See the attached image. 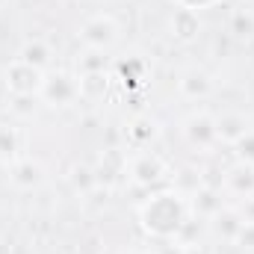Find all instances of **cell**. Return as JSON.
I'll list each match as a JSON object with an SVG mask.
<instances>
[{
    "label": "cell",
    "mask_w": 254,
    "mask_h": 254,
    "mask_svg": "<svg viewBox=\"0 0 254 254\" xmlns=\"http://www.w3.org/2000/svg\"><path fill=\"white\" fill-rule=\"evenodd\" d=\"M190 201L181 195V192H160L154 195L145 207H142V225L145 231H151L154 237H163V240H172L181 225L190 219Z\"/></svg>",
    "instance_id": "cell-1"
},
{
    "label": "cell",
    "mask_w": 254,
    "mask_h": 254,
    "mask_svg": "<svg viewBox=\"0 0 254 254\" xmlns=\"http://www.w3.org/2000/svg\"><path fill=\"white\" fill-rule=\"evenodd\" d=\"M39 98H42L48 107H57V110H65V107L77 104V101H80V77H74V74H68V71L45 74L42 89H39Z\"/></svg>",
    "instance_id": "cell-2"
},
{
    "label": "cell",
    "mask_w": 254,
    "mask_h": 254,
    "mask_svg": "<svg viewBox=\"0 0 254 254\" xmlns=\"http://www.w3.org/2000/svg\"><path fill=\"white\" fill-rule=\"evenodd\" d=\"M80 42L86 48H92V51H104L107 54L119 42V24H116V18L113 15H104V12L86 18L83 27H80Z\"/></svg>",
    "instance_id": "cell-3"
},
{
    "label": "cell",
    "mask_w": 254,
    "mask_h": 254,
    "mask_svg": "<svg viewBox=\"0 0 254 254\" xmlns=\"http://www.w3.org/2000/svg\"><path fill=\"white\" fill-rule=\"evenodd\" d=\"M184 136H187V142H190L195 151H210V148L219 142L216 116H210V113H204V110L187 116V122H184Z\"/></svg>",
    "instance_id": "cell-4"
},
{
    "label": "cell",
    "mask_w": 254,
    "mask_h": 254,
    "mask_svg": "<svg viewBox=\"0 0 254 254\" xmlns=\"http://www.w3.org/2000/svg\"><path fill=\"white\" fill-rule=\"evenodd\" d=\"M42 80H45V71L21 63V60H15V63L6 68V89L12 95H36L39 98Z\"/></svg>",
    "instance_id": "cell-5"
},
{
    "label": "cell",
    "mask_w": 254,
    "mask_h": 254,
    "mask_svg": "<svg viewBox=\"0 0 254 254\" xmlns=\"http://www.w3.org/2000/svg\"><path fill=\"white\" fill-rule=\"evenodd\" d=\"M127 175H130L133 184H139V187H154V184H160V181L166 178V163H163L157 154L145 151V154H136V157L127 163Z\"/></svg>",
    "instance_id": "cell-6"
},
{
    "label": "cell",
    "mask_w": 254,
    "mask_h": 254,
    "mask_svg": "<svg viewBox=\"0 0 254 254\" xmlns=\"http://www.w3.org/2000/svg\"><path fill=\"white\" fill-rule=\"evenodd\" d=\"M213 89H216V83L204 68H187L178 80V92L187 101H207L213 95Z\"/></svg>",
    "instance_id": "cell-7"
},
{
    "label": "cell",
    "mask_w": 254,
    "mask_h": 254,
    "mask_svg": "<svg viewBox=\"0 0 254 254\" xmlns=\"http://www.w3.org/2000/svg\"><path fill=\"white\" fill-rule=\"evenodd\" d=\"M222 187H225L228 195H234V198H240V201L252 198L254 195V166L237 163L234 169H228V172L222 175Z\"/></svg>",
    "instance_id": "cell-8"
},
{
    "label": "cell",
    "mask_w": 254,
    "mask_h": 254,
    "mask_svg": "<svg viewBox=\"0 0 254 254\" xmlns=\"http://www.w3.org/2000/svg\"><path fill=\"white\" fill-rule=\"evenodd\" d=\"M243 213L237 210V207H225V210H219L213 219H207V231L216 237V240H222V243H234L237 240V234H240V228H243Z\"/></svg>",
    "instance_id": "cell-9"
},
{
    "label": "cell",
    "mask_w": 254,
    "mask_h": 254,
    "mask_svg": "<svg viewBox=\"0 0 254 254\" xmlns=\"http://www.w3.org/2000/svg\"><path fill=\"white\" fill-rule=\"evenodd\" d=\"M9 181H12V187H18V190H36V187H42L45 184V169L36 163V160H15V163H9Z\"/></svg>",
    "instance_id": "cell-10"
},
{
    "label": "cell",
    "mask_w": 254,
    "mask_h": 254,
    "mask_svg": "<svg viewBox=\"0 0 254 254\" xmlns=\"http://www.w3.org/2000/svg\"><path fill=\"white\" fill-rule=\"evenodd\" d=\"M228 204H225V198H222V190H216V187H198V190L192 192V201H190V210L192 216H198V219H213L219 210H225Z\"/></svg>",
    "instance_id": "cell-11"
},
{
    "label": "cell",
    "mask_w": 254,
    "mask_h": 254,
    "mask_svg": "<svg viewBox=\"0 0 254 254\" xmlns=\"http://www.w3.org/2000/svg\"><path fill=\"white\" fill-rule=\"evenodd\" d=\"M249 130H252V125H249V119H246L243 113H222V116H216V133H219V142L234 145V142H240Z\"/></svg>",
    "instance_id": "cell-12"
},
{
    "label": "cell",
    "mask_w": 254,
    "mask_h": 254,
    "mask_svg": "<svg viewBox=\"0 0 254 254\" xmlns=\"http://www.w3.org/2000/svg\"><path fill=\"white\" fill-rule=\"evenodd\" d=\"M18 60L27 63V65H33V68H39V71H48L51 63H54V51H51L48 42H42V39H30V42H24Z\"/></svg>",
    "instance_id": "cell-13"
},
{
    "label": "cell",
    "mask_w": 254,
    "mask_h": 254,
    "mask_svg": "<svg viewBox=\"0 0 254 254\" xmlns=\"http://www.w3.org/2000/svg\"><path fill=\"white\" fill-rule=\"evenodd\" d=\"M169 27H172V36H175V39H181V42H192V39L198 36V30H201L198 12H195V9H187V6L178 9V12L172 15Z\"/></svg>",
    "instance_id": "cell-14"
},
{
    "label": "cell",
    "mask_w": 254,
    "mask_h": 254,
    "mask_svg": "<svg viewBox=\"0 0 254 254\" xmlns=\"http://www.w3.org/2000/svg\"><path fill=\"white\" fill-rule=\"evenodd\" d=\"M125 136L136 145V148H145V145H151L157 136H160V127L154 119H148V116H139V119H133L130 125H127Z\"/></svg>",
    "instance_id": "cell-15"
},
{
    "label": "cell",
    "mask_w": 254,
    "mask_h": 254,
    "mask_svg": "<svg viewBox=\"0 0 254 254\" xmlns=\"http://www.w3.org/2000/svg\"><path fill=\"white\" fill-rule=\"evenodd\" d=\"M107 89H110V74H107V71H98V74H86V77H80V101H89V104L104 101Z\"/></svg>",
    "instance_id": "cell-16"
},
{
    "label": "cell",
    "mask_w": 254,
    "mask_h": 254,
    "mask_svg": "<svg viewBox=\"0 0 254 254\" xmlns=\"http://www.w3.org/2000/svg\"><path fill=\"white\" fill-rule=\"evenodd\" d=\"M74 65H77V74H80V77H86V74H98V71H107V54H104V51H92V48H86L83 57L74 60Z\"/></svg>",
    "instance_id": "cell-17"
},
{
    "label": "cell",
    "mask_w": 254,
    "mask_h": 254,
    "mask_svg": "<svg viewBox=\"0 0 254 254\" xmlns=\"http://www.w3.org/2000/svg\"><path fill=\"white\" fill-rule=\"evenodd\" d=\"M68 178H71V187L80 192V195H89V192H95L98 187H101L95 169H89V166H74Z\"/></svg>",
    "instance_id": "cell-18"
},
{
    "label": "cell",
    "mask_w": 254,
    "mask_h": 254,
    "mask_svg": "<svg viewBox=\"0 0 254 254\" xmlns=\"http://www.w3.org/2000/svg\"><path fill=\"white\" fill-rule=\"evenodd\" d=\"M18 151H21V133L15 127H0V160L15 163Z\"/></svg>",
    "instance_id": "cell-19"
},
{
    "label": "cell",
    "mask_w": 254,
    "mask_h": 254,
    "mask_svg": "<svg viewBox=\"0 0 254 254\" xmlns=\"http://www.w3.org/2000/svg\"><path fill=\"white\" fill-rule=\"evenodd\" d=\"M234 151H237V160H240V163L254 166V127L240 139V142H234Z\"/></svg>",
    "instance_id": "cell-20"
},
{
    "label": "cell",
    "mask_w": 254,
    "mask_h": 254,
    "mask_svg": "<svg viewBox=\"0 0 254 254\" xmlns=\"http://www.w3.org/2000/svg\"><path fill=\"white\" fill-rule=\"evenodd\" d=\"M231 24H234V33L237 36H252L254 33V15L252 12H237Z\"/></svg>",
    "instance_id": "cell-21"
},
{
    "label": "cell",
    "mask_w": 254,
    "mask_h": 254,
    "mask_svg": "<svg viewBox=\"0 0 254 254\" xmlns=\"http://www.w3.org/2000/svg\"><path fill=\"white\" fill-rule=\"evenodd\" d=\"M234 246H240V249H249V252H254V222H243V228H240V234H237Z\"/></svg>",
    "instance_id": "cell-22"
},
{
    "label": "cell",
    "mask_w": 254,
    "mask_h": 254,
    "mask_svg": "<svg viewBox=\"0 0 254 254\" xmlns=\"http://www.w3.org/2000/svg\"><path fill=\"white\" fill-rule=\"evenodd\" d=\"M240 213H243V219H246V222H254V195H252V198H246V201H243Z\"/></svg>",
    "instance_id": "cell-23"
},
{
    "label": "cell",
    "mask_w": 254,
    "mask_h": 254,
    "mask_svg": "<svg viewBox=\"0 0 254 254\" xmlns=\"http://www.w3.org/2000/svg\"><path fill=\"white\" fill-rule=\"evenodd\" d=\"M181 254H207V249H201V246H192V249H184Z\"/></svg>",
    "instance_id": "cell-24"
},
{
    "label": "cell",
    "mask_w": 254,
    "mask_h": 254,
    "mask_svg": "<svg viewBox=\"0 0 254 254\" xmlns=\"http://www.w3.org/2000/svg\"><path fill=\"white\" fill-rule=\"evenodd\" d=\"M122 254H145V252H142V249H125Z\"/></svg>",
    "instance_id": "cell-25"
}]
</instances>
